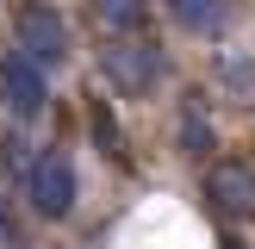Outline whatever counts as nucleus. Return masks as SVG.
Wrapping results in <instances>:
<instances>
[{"label":"nucleus","instance_id":"nucleus-1","mask_svg":"<svg viewBox=\"0 0 255 249\" xmlns=\"http://www.w3.org/2000/svg\"><path fill=\"white\" fill-rule=\"evenodd\" d=\"M12 25H19V50H25V56H37L44 69H56V62L69 56V25H62V12H56V6H44V0H25Z\"/></svg>","mask_w":255,"mask_h":249},{"label":"nucleus","instance_id":"nucleus-2","mask_svg":"<svg viewBox=\"0 0 255 249\" xmlns=\"http://www.w3.org/2000/svg\"><path fill=\"white\" fill-rule=\"evenodd\" d=\"M31 212L37 218H69L75 212V162L62 149L31 162Z\"/></svg>","mask_w":255,"mask_h":249},{"label":"nucleus","instance_id":"nucleus-3","mask_svg":"<svg viewBox=\"0 0 255 249\" xmlns=\"http://www.w3.org/2000/svg\"><path fill=\"white\" fill-rule=\"evenodd\" d=\"M0 94H6V106L19 112V119H37V112L50 106V75L37 56H25V50H12L6 69H0Z\"/></svg>","mask_w":255,"mask_h":249},{"label":"nucleus","instance_id":"nucleus-4","mask_svg":"<svg viewBox=\"0 0 255 249\" xmlns=\"http://www.w3.org/2000/svg\"><path fill=\"white\" fill-rule=\"evenodd\" d=\"M206 199L224 218H249L255 212V168L249 162H212L206 168Z\"/></svg>","mask_w":255,"mask_h":249},{"label":"nucleus","instance_id":"nucleus-5","mask_svg":"<svg viewBox=\"0 0 255 249\" xmlns=\"http://www.w3.org/2000/svg\"><path fill=\"white\" fill-rule=\"evenodd\" d=\"M100 69H106V81L125 87V94H149L156 75H162V50H149V44H112L106 56H100Z\"/></svg>","mask_w":255,"mask_h":249},{"label":"nucleus","instance_id":"nucleus-6","mask_svg":"<svg viewBox=\"0 0 255 249\" xmlns=\"http://www.w3.org/2000/svg\"><path fill=\"white\" fill-rule=\"evenodd\" d=\"M181 149L187 156H206L212 149V119H206V106H199V94L181 100Z\"/></svg>","mask_w":255,"mask_h":249},{"label":"nucleus","instance_id":"nucleus-7","mask_svg":"<svg viewBox=\"0 0 255 249\" xmlns=\"http://www.w3.org/2000/svg\"><path fill=\"white\" fill-rule=\"evenodd\" d=\"M162 6H168L174 19L187 25V31H218V25H224V12H231L224 0H162Z\"/></svg>","mask_w":255,"mask_h":249},{"label":"nucleus","instance_id":"nucleus-8","mask_svg":"<svg viewBox=\"0 0 255 249\" xmlns=\"http://www.w3.org/2000/svg\"><path fill=\"white\" fill-rule=\"evenodd\" d=\"M100 19H106L112 31H137V25L149 19V6L143 0H100Z\"/></svg>","mask_w":255,"mask_h":249}]
</instances>
